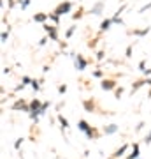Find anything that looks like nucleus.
I'll return each mask as SVG.
<instances>
[{"instance_id": "f257e3e1", "label": "nucleus", "mask_w": 151, "mask_h": 159, "mask_svg": "<svg viewBox=\"0 0 151 159\" xmlns=\"http://www.w3.org/2000/svg\"><path fill=\"white\" fill-rule=\"evenodd\" d=\"M67 11H70V4H69V2H65L63 6H60L58 9H56V12H58V14H63V12H67Z\"/></svg>"}, {"instance_id": "f03ea898", "label": "nucleus", "mask_w": 151, "mask_h": 159, "mask_svg": "<svg viewBox=\"0 0 151 159\" xmlns=\"http://www.w3.org/2000/svg\"><path fill=\"white\" fill-rule=\"evenodd\" d=\"M79 129L86 131V133H88V136H91V131L88 129V124H86V122H84V120H81V122H79Z\"/></svg>"}, {"instance_id": "7ed1b4c3", "label": "nucleus", "mask_w": 151, "mask_h": 159, "mask_svg": "<svg viewBox=\"0 0 151 159\" xmlns=\"http://www.w3.org/2000/svg\"><path fill=\"white\" fill-rule=\"evenodd\" d=\"M137 157H139V145H134V154L128 159H137Z\"/></svg>"}, {"instance_id": "20e7f679", "label": "nucleus", "mask_w": 151, "mask_h": 159, "mask_svg": "<svg viewBox=\"0 0 151 159\" xmlns=\"http://www.w3.org/2000/svg\"><path fill=\"white\" fill-rule=\"evenodd\" d=\"M112 87H114L112 81H104V83H102V89H104V90H109V89H112Z\"/></svg>"}, {"instance_id": "39448f33", "label": "nucleus", "mask_w": 151, "mask_h": 159, "mask_svg": "<svg viewBox=\"0 0 151 159\" xmlns=\"http://www.w3.org/2000/svg\"><path fill=\"white\" fill-rule=\"evenodd\" d=\"M109 25H111V21H109V20H106V21H102L100 29H102V30H107V29H109Z\"/></svg>"}, {"instance_id": "423d86ee", "label": "nucleus", "mask_w": 151, "mask_h": 159, "mask_svg": "<svg viewBox=\"0 0 151 159\" xmlns=\"http://www.w3.org/2000/svg\"><path fill=\"white\" fill-rule=\"evenodd\" d=\"M78 64H79V69H84V67H86V62H84L81 57H78Z\"/></svg>"}, {"instance_id": "0eeeda50", "label": "nucleus", "mask_w": 151, "mask_h": 159, "mask_svg": "<svg viewBox=\"0 0 151 159\" xmlns=\"http://www.w3.org/2000/svg\"><path fill=\"white\" fill-rule=\"evenodd\" d=\"M125 150H127V145H123V147H121L120 150H118V152H116V157H120V156H121V154H123Z\"/></svg>"}, {"instance_id": "6e6552de", "label": "nucleus", "mask_w": 151, "mask_h": 159, "mask_svg": "<svg viewBox=\"0 0 151 159\" xmlns=\"http://www.w3.org/2000/svg\"><path fill=\"white\" fill-rule=\"evenodd\" d=\"M44 20H46L44 14H37V16H35V21H44Z\"/></svg>"}, {"instance_id": "1a4fd4ad", "label": "nucleus", "mask_w": 151, "mask_h": 159, "mask_svg": "<svg viewBox=\"0 0 151 159\" xmlns=\"http://www.w3.org/2000/svg\"><path fill=\"white\" fill-rule=\"evenodd\" d=\"M116 131V125H111V127H107L106 129V133H114Z\"/></svg>"}, {"instance_id": "9d476101", "label": "nucleus", "mask_w": 151, "mask_h": 159, "mask_svg": "<svg viewBox=\"0 0 151 159\" xmlns=\"http://www.w3.org/2000/svg\"><path fill=\"white\" fill-rule=\"evenodd\" d=\"M60 122H62V125H63V127H69V124H67V120L63 119V117H60Z\"/></svg>"}, {"instance_id": "9b49d317", "label": "nucleus", "mask_w": 151, "mask_h": 159, "mask_svg": "<svg viewBox=\"0 0 151 159\" xmlns=\"http://www.w3.org/2000/svg\"><path fill=\"white\" fill-rule=\"evenodd\" d=\"M146 142H151V133L148 134V138H146Z\"/></svg>"}]
</instances>
